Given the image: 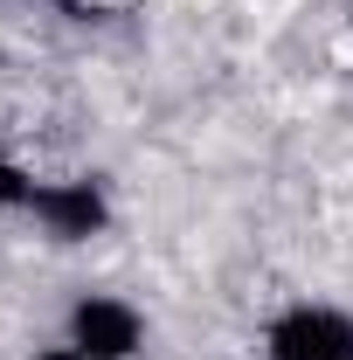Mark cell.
Masks as SVG:
<instances>
[{"instance_id": "cell-1", "label": "cell", "mask_w": 353, "mask_h": 360, "mask_svg": "<svg viewBox=\"0 0 353 360\" xmlns=\"http://www.w3.org/2000/svg\"><path fill=\"white\" fill-rule=\"evenodd\" d=\"M97 7H125V0H97Z\"/></svg>"}]
</instances>
